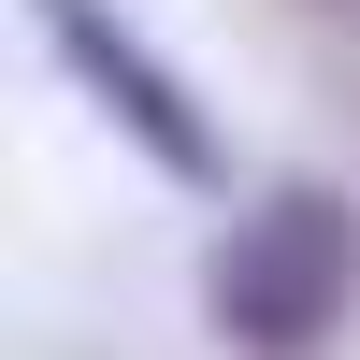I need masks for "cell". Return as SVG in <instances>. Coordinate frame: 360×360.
I'll return each instance as SVG.
<instances>
[{
    "instance_id": "cell-1",
    "label": "cell",
    "mask_w": 360,
    "mask_h": 360,
    "mask_svg": "<svg viewBox=\"0 0 360 360\" xmlns=\"http://www.w3.org/2000/svg\"><path fill=\"white\" fill-rule=\"evenodd\" d=\"M360 317V202L317 173H274L202 245V332L231 360H332Z\"/></svg>"
},
{
    "instance_id": "cell-2",
    "label": "cell",
    "mask_w": 360,
    "mask_h": 360,
    "mask_svg": "<svg viewBox=\"0 0 360 360\" xmlns=\"http://www.w3.org/2000/svg\"><path fill=\"white\" fill-rule=\"evenodd\" d=\"M29 29H44V58L86 86V115H101V130L130 144L159 188H188V202H217V188H231V130L202 115V86L173 72V58L144 44L115 0H29Z\"/></svg>"
},
{
    "instance_id": "cell-3",
    "label": "cell",
    "mask_w": 360,
    "mask_h": 360,
    "mask_svg": "<svg viewBox=\"0 0 360 360\" xmlns=\"http://www.w3.org/2000/svg\"><path fill=\"white\" fill-rule=\"evenodd\" d=\"M317 15H346V29H360V0H317Z\"/></svg>"
}]
</instances>
